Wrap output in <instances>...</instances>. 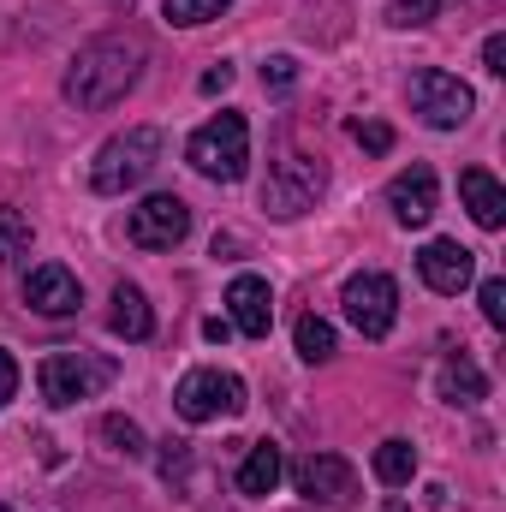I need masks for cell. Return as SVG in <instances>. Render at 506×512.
I'll return each mask as SVG.
<instances>
[{
  "label": "cell",
  "instance_id": "18",
  "mask_svg": "<svg viewBox=\"0 0 506 512\" xmlns=\"http://www.w3.org/2000/svg\"><path fill=\"white\" fill-rule=\"evenodd\" d=\"M483 393H489V376H483L465 352L441 364V399H453V405H477Z\"/></svg>",
  "mask_w": 506,
  "mask_h": 512
},
{
  "label": "cell",
  "instance_id": "22",
  "mask_svg": "<svg viewBox=\"0 0 506 512\" xmlns=\"http://www.w3.org/2000/svg\"><path fill=\"white\" fill-rule=\"evenodd\" d=\"M24 256H30V221L12 203H0V262H24Z\"/></svg>",
  "mask_w": 506,
  "mask_h": 512
},
{
  "label": "cell",
  "instance_id": "1",
  "mask_svg": "<svg viewBox=\"0 0 506 512\" xmlns=\"http://www.w3.org/2000/svg\"><path fill=\"white\" fill-rule=\"evenodd\" d=\"M143 60H149V48H143V36H131V30L90 36V42L72 54L66 78H60V96H66L78 114H102V108L126 102L131 90H137Z\"/></svg>",
  "mask_w": 506,
  "mask_h": 512
},
{
  "label": "cell",
  "instance_id": "10",
  "mask_svg": "<svg viewBox=\"0 0 506 512\" xmlns=\"http://www.w3.org/2000/svg\"><path fill=\"white\" fill-rule=\"evenodd\" d=\"M292 483L310 507H328V512H346L358 501V471L340 459V453H310L292 465Z\"/></svg>",
  "mask_w": 506,
  "mask_h": 512
},
{
  "label": "cell",
  "instance_id": "15",
  "mask_svg": "<svg viewBox=\"0 0 506 512\" xmlns=\"http://www.w3.org/2000/svg\"><path fill=\"white\" fill-rule=\"evenodd\" d=\"M459 197H465V209H471V221L477 227H501L506 221V191H501V179L495 173H483V167H465L459 173Z\"/></svg>",
  "mask_w": 506,
  "mask_h": 512
},
{
  "label": "cell",
  "instance_id": "5",
  "mask_svg": "<svg viewBox=\"0 0 506 512\" xmlns=\"http://www.w3.org/2000/svg\"><path fill=\"white\" fill-rule=\"evenodd\" d=\"M42 399L48 405H78V399H96L102 387L114 382V358H90V352H48L42 370Z\"/></svg>",
  "mask_w": 506,
  "mask_h": 512
},
{
  "label": "cell",
  "instance_id": "6",
  "mask_svg": "<svg viewBox=\"0 0 506 512\" xmlns=\"http://www.w3.org/2000/svg\"><path fill=\"white\" fill-rule=\"evenodd\" d=\"M173 411L185 423H215V417H239L245 411V382L233 370H191L173 387Z\"/></svg>",
  "mask_w": 506,
  "mask_h": 512
},
{
  "label": "cell",
  "instance_id": "16",
  "mask_svg": "<svg viewBox=\"0 0 506 512\" xmlns=\"http://www.w3.org/2000/svg\"><path fill=\"white\" fill-rule=\"evenodd\" d=\"M108 328L120 334V340H149L155 334V310H149V298L137 292V286H114V310H108Z\"/></svg>",
  "mask_w": 506,
  "mask_h": 512
},
{
  "label": "cell",
  "instance_id": "7",
  "mask_svg": "<svg viewBox=\"0 0 506 512\" xmlns=\"http://www.w3.org/2000/svg\"><path fill=\"white\" fill-rule=\"evenodd\" d=\"M471 108H477V96H471V84H459L453 72H435V66H423V72L411 78V114H417L423 126L459 131L465 120H471Z\"/></svg>",
  "mask_w": 506,
  "mask_h": 512
},
{
  "label": "cell",
  "instance_id": "12",
  "mask_svg": "<svg viewBox=\"0 0 506 512\" xmlns=\"http://www.w3.org/2000/svg\"><path fill=\"white\" fill-rule=\"evenodd\" d=\"M24 304L36 310V316H78V304H84V286H78V274L66 268V262H36L30 268V280H24Z\"/></svg>",
  "mask_w": 506,
  "mask_h": 512
},
{
  "label": "cell",
  "instance_id": "8",
  "mask_svg": "<svg viewBox=\"0 0 506 512\" xmlns=\"http://www.w3.org/2000/svg\"><path fill=\"white\" fill-rule=\"evenodd\" d=\"M340 304H346V322H352L364 340H387L393 322H399V286H393L387 274H376V268L352 274L346 292H340Z\"/></svg>",
  "mask_w": 506,
  "mask_h": 512
},
{
  "label": "cell",
  "instance_id": "30",
  "mask_svg": "<svg viewBox=\"0 0 506 512\" xmlns=\"http://www.w3.org/2000/svg\"><path fill=\"white\" fill-rule=\"evenodd\" d=\"M483 66H489V72H506V36H489V42H483Z\"/></svg>",
  "mask_w": 506,
  "mask_h": 512
},
{
  "label": "cell",
  "instance_id": "23",
  "mask_svg": "<svg viewBox=\"0 0 506 512\" xmlns=\"http://www.w3.org/2000/svg\"><path fill=\"white\" fill-rule=\"evenodd\" d=\"M233 0H161V18L167 24H185V30H197V24H209V18H221Z\"/></svg>",
  "mask_w": 506,
  "mask_h": 512
},
{
  "label": "cell",
  "instance_id": "2",
  "mask_svg": "<svg viewBox=\"0 0 506 512\" xmlns=\"http://www.w3.org/2000/svg\"><path fill=\"white\" fill-rule=\"evenodd\" d=\"M155 167H161V131L155 126H126L120 137H108V143L96 149V161H90V191L126 197V191H137Z\"/></svg>",
  "mask_w": 506,
  "mask_h": 512
},
{
  "label": "cell",
  "instance_id": "27",
  "mask_svg": "<svg viewBox=\"0 0 506 512\" xmlns=\"http://www.w3.org/2000/svg\"><path fill=\"white\" fill-rule=\"evenodd\" d=\"M358 143H364V149H370V155H387V149H393V131L387 126H376V120H370V126H364V120H358Z\"/></svg>",
  "mask_w": 506,
  "mask_h": 512
},
{
  "label": "cell",
  "instance_id": "4",
  "mask_svg": "<svg viewBox=\"0 0 506 512\" xmlns=\"http://www.w3.org/2000/svg\"><path fill=\"white\" fill-rule=\"evenodd\" d=\"M322 191H328V167L310 161V155H286V161H274L268 179H262V209H268L274 221H298L304 209H316Z\"/></svg>",
  "mask_w": 506,
  "mask_h": 512
},
{
  "label": "cell",
  "instance_id": "20",
  "mask_svg": "<svg viewBox=\"0 0 506 512\" xmlns=\"http://www.w3.org/2000/svg\"><path fill=\"white\" fill-rule=\"evenodd\" d=\"M292 340H298V358H304V364H328V358H334V328H328L322 316H298Z\"/></svg>",
  "mask_w": 506,
  "mask_h": 512
},
{
  "label": "cell",
  "instance_id": "13",
  "mask_svg": "<svg viewBox=\"0 0 506 512\" xmlns=\"http://www.w3.org/2000/svg\"><path fill=\"white\" fill-rule=\"evenodd\" d=\"M227 322H233V334L268 340V328H274V292H268L262 274H239L227 286Z\"/></svg>",
  "mask_w": 506,
  "mask_h": 512
},
{
  "label": "cell",
  "instance_id": "11",
  "mask_svg": "<svg viewBox=\"0 0 506 512\" xmlns=\"http://www.w3.org/2000/svg\"><path fill=\"white\" fill-rule=\"evenodd\" d=\"M417 274H423V286H429V292L459 298V292L477 280V256L465 251L459 239H429V245L417 251Z\"/></svg>",
  "mask_w": 506,
  "mask_h": 512
},
{
  "label": "cell",
  "instance_id": "28",
  "mask_svg": "<svg viewBox=\"0 0 506 512\" xmlns=\"http://www.w3.org/2000/svg\"><path fill=\"white\" fill-rule=\"evenodd\" d=\"M12 393H18V364H12V352H0V411L12 405Z\"/></svg>",
  "mask_w": 506,
  "mask_h": 512
},
{
  "label": "cell",
  "instance_id": "25",
  "mask_svg": "<svg viewBox=\"0 0 506 512\" xmlns=\"http://www.w3.org/2000/svg\"><path fill=\"white\" fill-rule=\"evenodd\" d=\"M483 316H489V328H506V280H483Z\"/></svg>",
  "mask_w": 506,
  "mask_h": 512
},
{
  "label": "cell",
  "instance_id": "31",
  "mask_svg": "<svg viewBox=\"0 0 506 512\" xmlns=\"http://www.w3.org/2000/svg\"><path fill=\"white\" fill-rule=\"evenodd\" d=\"M203 334H209L215 346H227V340H233V322H227V316H209V322H203Z\"/></svg>",
  "mask_w": 506,
  "mask_h": 512
},
{
  "label": "cell",
  "instance_id": "24",
  "mask_svg": "<svg viewBox=\"0 0 506 512\" xmlns=\"http://www.w3.org/2000/svg\"><path fill=\"white\" fill-rule=\"evenodd\" d=\"M441 12V0H387V24L393 30H417V24H429Z\"/></svg>",
  "mask_w": 506,
  "mask_h": 512
},
{
  "label": "cell",
  "instance_id": "19",
  "mask_svg": "<svg viewBox=\"0 0 506 512\" xmlns=\"http://www.w3.org/2000/svg\"><path fill=\"white\" fill-rule=\"evenodd\" d=\"M376 477L387 483V489H405V483L417 477V447H411V441H399V435H393V441H381V447H376Z\"/></svg>",
  "mask_w": 506,
  "mask_h": 512
},
{
  "label": "cell",
  "instance_id": "17",
  "mask_svg": "<svg viewBox=\"0 0 506 512\" xmlns=\"http://www.w3.org/2000/svg\"><path fill=\"white\" fill-rule=\"evenodd\" d=\"M280 477H286L280 447H274V441H256L251 453H245V465H239V489H245V495H274Z\"/></svg>",
  "mask_w": 506,
  "mask_h": 512
},
{
  "label": "cell",
  "instance_id": "21",
  "mask_svg": "<svg viewBox=\"0 0 506 512\" xmlns=\"http://www.w3.org/2000/svg\"><path fill=\"white\" fill-rule=\"evenodd\" d=\"M96 435L108 441V453H126V459H143V453H149V441H143V429H137L131 417H102Z\"/></svg>",
  "mask_w": 506,
  "mask_h": 512
},
{
  "label": "cell",
  "instance_id": "3",
  "mask_svg": "<svg viewBox=\"0 0 506 512\" xmlns=\"http://www.w3.org/2000/svg\"><path fill=\"white\" fill-rule=\"evenodd\" d=\"M185 155H191V167L203 179L239 185L245 167H251V126H245V114H215L209 126H197L191 143H185Z\"/></svg>",
  "mask_w": 506,
  "mask_h": 512
},
{
  "label": "cell",
  "instance_id": "26",
  "mask_svg": "<svg viewBox=\"0 0 506 512\" xmlns=\"http://www.w3.org/2000/svg\"><path fill=\"white\" fill-rule=\"evenodd\" d=\"M292 78H298V66H292L286 54H274V60L262 66V84H268V90H292Z\"/></svg>",
  "mask_w": 506,
  "mask_h": 512
},
{
  "label": "cell",
  "instance_id": "14",
  "mask_svg": "<svg viewBox=\"0 0 506 512\" xmlns=\"http://www.w3.org/2000/svg\"><path fill=\"white\" fill-rule=\"evenodd\" d=\"M435 197H441L435 191V167H423V161L387 179V209L399 215V227H423L435 215Z\"/></svg>",
  "mask_w": 506,
  "mask_h": 512
},
{
  "label": "cell",
  "instance_id": "32",
  "mask_svg": "<svg viewBox=\"0 0 506 512\" xmlns=\"http://www.w3.org/2000/svg\"><path fill=\"white\" fill-rule=\"evenodd\" d=\"M0 512H12V507H0Z\"/></svg>",
  "mask_w": 506,
  "mask_h": 512
},
{
  "label": "cell",
  "instance_id": "9",
  "mask_svg": "<svg viewBox=\"0 0 506 512\" xmlns=\"http://www.w3.org/2000/svg\"><path fill=\"white\" fill-rule=\"evenodd\" d=\"M126 233H131L137 251H173V245H185V233H191V203L173 197V191H155V197H143V203L131 209Z\"/></svg>",
  "mask_w": 506,
  "mask_h": 512
},
{
  "label": "cell",
  "instance_id": "29",
  "mask_svg": "<svg viewBox=\"0 0 506 512\" xmlns=\"http://www.w3.org/2000/svg\"><path fill=\"white\" fill-rule=\"evenodd\" d=\"M227 84H233V66H227V60H221V66H209V72H203V96H221V90H227Z\"/></svg>",
  "mask_w": 506,
  "mask_h": 512
}]
</instances>
